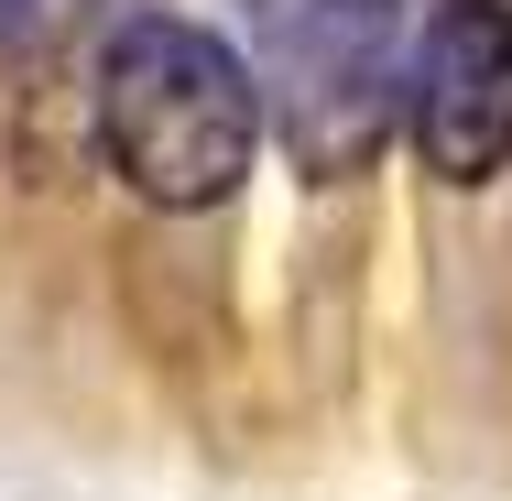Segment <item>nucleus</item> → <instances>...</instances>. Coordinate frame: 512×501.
I'll return each instance as SVG.
<instances>
[{"mask_svg": "<svg viewBox=\"0 0 512 501\" xmlns=\"http://www.w3.org/2000/svg\"><path fill=\"white\" fill-rule=\"evenodd\" d=\"M99 142L153 207H218L262 153V77L175 11H142L99 44Z\"/></svg>", "mask_w": 512, "mask_h": 501, "instance_id": "obj_1", "label": "nucleus"}, {"mask_svg": "<svg viewBox=\"0 0 512 501\" xmlns=\"http://www.w3.org/2000/svg\"><path fill=\"white\" fill-rule=\"evenodd\" d=\"M404 120L447 186H480L512 164V0H447L414 33Z\"/></svg>", "mask_w": 512, "mask_h": 501, "instance_id": "obj_3", "label": "nucleus"}, {"mask_svg": "<svg viewBox=\"0 0 512 501\" xmlns=\"http://www.w3.org/2000/svg\"><path fill=\"white\" fill-rule=\"evenodd\" d=\"M262 88L306 175H360L414 88L404 0H262Z\"/></svg>", "mask_w": 512, "mask_h": 501, "instance_id": "obj_2", "label": "nucleus"}]
</instances>
